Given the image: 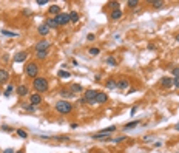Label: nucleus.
I'll list each match as a JSON object with an SVG mask.
<instances>
[{"instance_id": "39", "label": "nucleus", "mask_w": 179, "mask_h": 153, "mask_svg": "<svg viewBox=\"0 0 179 153\" xmlns=\"http://www.w3.org/2000/svg\"><path fill=\"white\" fill-rule=\"evenodd\" d=\"M3 153H16L13 150V148H6V150H3Z\"/></svg>"}, {"instance_id": "35", "label": "nucleus", "mask_w": 179, "mask_h": 153, "mask_svg": "<svg viewBox=\"0 0 179 153\" xmlns=\"http://www.w3.org/2000/svg\"><path fill=\"white\" fill-rule=\"evenodd\" d=\"M171 74H173L174 78H179V68H173V70H171Z\"/></svg>"}, {"instance_id": "15", "label": "nucleus", "mask_w": 179, "mask_h": 153, "mask_svg": "<svg viewBox=\"0 0 179 153\" xmlns=\"http://www.w3.org/2000/svg\"><path fill=\"white\" fill-rule=\"evenodd\" d=\"M48 13L49 14H53V16H59L60 13H62V11H60V6H57V5H53V6H49L48 8Z\"/></svg>"}, {"instance_id": "4", "label": "nucleus", "mask_w": 179, "mask_h": 153, "mask_svg": "<svg viewBox=\"0 0 179 153\" xmlns=\"http://www.w3.org/2000/svg\"><path fill=\"white\" fill-rule=\"evenodd\" d=\"M99 91L97 90H87L83 93V101L88 102V104H96V96Z\"/></svg>"}, {"instance_id": "16", "label": "nucleus", "mask_w": 179, "mask_h": 153, "mask_svg": "<svg viewBox=\"0 0 179 153\" xmlns=\"http://www.w3.org/2000/svg\"><path fill=\"white\" fill-rule=\"evenodd\" d=\"M17 94L19 96H26V94H28V87L26 85H19L17 87Z\"/></svg>"}, {"instance_id": "7", "label": "nucleus", "mask_w": 179, "mask_h": 153, "mask_svg": "<svg viewBox=\"0 0 179 153\" xmlns=\"http://www.w3.org/2000/svg\"><path fill=\"white\" fill-rule=\"evenodd\" d=\"M49 45H51V43H49L48 40H40V42H37V43H36V47H34V48H36V51H43V49L49 48Z\"/></svg>"}, {"instance_id": "20", "label": "nucleus", "mask_w": 179, "mask_h": 153, "mask_svg": "<svg viewBox=\"0 0 179 153\" xmlns=\"http://www.w3.org/2000/svg\"><path fill=\"white\" fill-rule=\"evenodd\" d=\"M49 54V49H43V51H36V57L37 59H45Z\"/></svg>"}, {"instance_id": "27", "label": "nucleus", "mask_w": 179, "mask_h": 153, "mask_svg": "<svg viewBox=\"0 0 179 153\" xmlns=\"http://www.w3.org/2000/svg\"><path fill=\"white\" fill-rule=\"evenodd\" d=\"M106 63H108V65H111V67H116V65H117L116 59H114V57H111V56H108V57H106Z\"/></svg>"}, {"instance_id": "31", "label": "nucleus", "mask_w": 179, "mask_h": 153, "mask_svg": "<svg viewBox=\"0 0 179 153\" xmlns=\"http://www.w3.org/2000/svg\"><path fill=\"white\" fill-rule=\"evenodd\" d=\"M23 108L25 110H28V112H34V110H36V107H34V105H31V104H23Z\"/></svg>"}, {"instance_id": "23", "label": "nucleus", "mask_w": 179, "mask_h": 153, "mask_svg": "<svg viewBox=\"0 0 179 153\" xmlns=\"http://www.w3.org/2000/svg\"><path fill=\"white\" fill-rule=\"evenodd\" d=\"M57 76H59V78H65V79H70V78H71V73H70V71H65V70H60L59 73H57Z\"/></svg>"}, {"instance_id": "37", "label": "nucleus", "mask_w": 179, "mask_h": 153, "mask_svg": "<svg viewBox=\"0 0 179 153\" xmlns=\"http://www.w3.org/2000/svg\"><path fill=\"white\" fill-rule=\"evenodd\" d=\"M173 85L176 87V88H179V78H174L173 79Z\"/></svg>"}, {"instance_id": "8", "label": "nucleus", "mask_w": 179, "mask_h": 153, "mask_svg": "<svg viewBox=\"0 0 179 153\" xmlns=\"http://www.w3.org/2000/svg\"><path fill=\"white\" fill-rule=\"evenodd\" d=\"M8 81H9V73L6 70H3V68H0V85L6 84Z\"/></svg>"}, {"instance_id": "24", "label": "nucleus", "mask_w": 179, "mask_h": 153, "mask_svg": "<svg viewBox=\"0 0 179 153\" xmlns=\"http://www.w3.org/2000/svg\"><path fill=\"white\" fill-rule=\"evenodd\" d=\"M45 23H47L49 28H57V26H59V25H57V22L54 20V17H53V19H48V20L45 22Z\"/></svg>"}, {"instance_id": "19", "label": "nucleus", "mask_w": 179, "mask_h": 153, "mask_svg": "<svg viewBox=\"0 0 179 153\" xmlns=\"http://www.w3.org/2000/svg\"><path fill=\"white\" fill-rule=\"evenodd\" d=\"M70 22H73V23H77L79 22V13L77 11H71L70 13Z\"/></svg>"}, {"instance_id": "17", "label": "nucleus", "mask_w": 179, "mask_h": 153, "mask_svg": "<svg viewBox=\"0 0 179 153\" xmlns=\"http://www.w3.org/2000/svg\"><path fill=\"white\" fill-rule=\"evenodd\" d=\"M60 96L63 98V101H67V99H71V98H74V94L71 93V91H68V90H62V91H60Z\"/></svg>"}, {"instance_id": "28", "label": "nucleus", "mask_w": 179, "mask_h": 153, "mask_svg": "<svg viewBox=\"0 0 179 153\" xmlns=\"http://www.w3.org/2000/svg\"><path fill=\"white\" fill-rule=\"evenodd\" d=\"M138 5H139L138 0H128V2H127V6H130V8H136Z\"/></svg>"}, {"instance_id": "13", "label": "nucleus", "mask_w": 179, "mask_h": 153, "mask_svg": "<svg viewBox=\"0 0 179 153\" xmlns=\"http://www.w3.org/2000/svg\"><path fill=\"white\" fill-rule=\"evenodd\" d=\"M161 85L164 87V88H170L171 85H173V79H170V78H162L161 79Z\"/></svg>"}, {"instance_id": "33", "label": "nucleus", "mask_w": 179, "mask_h": 153, "mask_svg": "<svg viewBox=\"0 0 179 153\" xmlns=\"http://www.w3.org/2000/svg\"><path fill=\"white\" fill-rule=\"evenodd\" d=\"M13 90H14V87H13V85H9V87H8V88H6V90H5V96H6V98H8V96H9V94H11V91H13Z\"/></svg>"}, {"instance_id": "46", "label": "nucleus", "mask_w": 179, "mask_h": 153, "mask_svg": "<svg viewBox=\"0 0 179 153\" xmlns=\"http://www.w3.org/2000/svg\"><path fill=\"white\" fill-rule=\"evenodd\" d=\"M0 93H2V91H0Z\"/></svg>"}, {"instance_id": "12", "label": "nucleus", "mask_w": 179, "mask_h": 153, "mask_svg": "<svg viewBox=\"0 0 179 153\" xmlns=\"http://www.w3.org/2000/svg\"><path fill=\"white\" fill-rule=\"evenodd\" d=\"M37 31H39L40 36H47V34L51 31V28H49L47 23H42V25H39V29H37Z\"/></svg>"}, {"instance_id": "3", "label": "nucleus", "mask_w": 179, "mask_h": 153, "mask_svg": "<svg viewBox=\"0 0 179 153\" xmlns=\"http://www.w3.org/2000/svg\"><path fill=\"white\" fill-rule=\"evenodd\" d=\"M37 73H39V65L36 62H29L28 65L25 67V74L28 76V78H37Z\"/></svg>"}, {"instance_id": "36", "label": "nucleus", "mask_w": 179, "mask_h": 153, "mask_svg": "<svg viewBox=\"0 0 179 153\" xmlns=\"http://www.w3.org/2000/svg\"><path fill=\"white\" fill-rule=\"evenodd\" d=\"M2 130H3V132H8V133H11V132H13V128H11V127H8V125H2Z\"/></svg>"}, {"instance_id": "38", "label": "nucleus", "mask_w": 179, "mask_h": 153, "mask_svg": "<svg viewBox=\"0 0 179 153\" xmlns=\"http://www.w3.org/2000/svg\"><path fill=\"white\" fill-rule=\"evenodd\" d=\"M48 0H37V5H47Z\"/></svg>"}, {"instance_id": "43", "label": "nucleus", "mask_w": 179, "mask_h": 153, "mask_svg": "<svg viewBox=\"0 0 179 153\" xmlns=\"http://www.w3.org/2000/svg\"><path fill=\"white\" fill-rule=\"evenodd\" d=\"M176 42H179V34H176Z\"/></svg>"}, {"instance_id": "45", "label": "nucleus", "mask_w": 179, "mask_h": 153, "mask_svg": "<svg viewBox=\"0 0 179 153\" xmlns=\"http://www.w3.org/2000/svg\"><path fill=\"white\" fill-rule=\"evenodd\" d=\"M99 153H104V152H99Z\"/></svg>"}, {"instance_id": "34", "label": "nucleus", "mask_w": 179, "mask_h": 153, "mask_svg": "<svg viewBox=\"0 0 179 153\" xmlns=\"http://www.w3.org/2000/svg\"><path fill=\"white\" fill-rule=\"evenodd\" d=\"M110 6L113 9H119V2H110Z\"/></svg>"}, {"instance_id": "5", "label": "nucleus", "mask_w": 179, "mask_h": 153, "mask_svg": "<svg viewBox=\"0 0 179 153\" xmlns=\"http://www.w3.org/2000/svg\"><path fill=\"white\" fill-rule=\"evenodd\" d=\"M54 20L57 22V25H59V26L70 23V13H60L59 16L54 17Z\"/></svg>"}, {"instance_id": "10", "label": "nucleus", "mask_w": 179, "mask_h": 153, "mask_svg": "<svg viewBox=\"0 0 179 153\" xmlns=\"http://www.w3.org/2000/svg\"><path fill=\"white\" fill-rule=\"evenodd\" d=\"M106 101H108V96H106V93H102V91H99L97 96H96V104H105Z\"/></svg>"}, {"instance_id": "22", "label": "nucleus", "mask_w": 179, "mask_h": 153, "mask_svg": "<svg viewBox=\"0 0 179 153\" xmlns=\"http://www.w3.org/2000/svg\"><path fill=\"white\" fill-rule=\"evenodd\" d=\"M82 91V85H79V84H73L71 85V93L76 94V93H81Z\"/></svg>"}, {"instance_id": "41", "label": "nucleus", "mask_w": 179, "mask_h": 153, "mask_svg": "<svg viewBox=\"0 0 179 153\" xmlns=\"http://www.w3.org/2000/svg\"><path fill=\"white\" fill-rule=\"evenodd\" d=\"M88 40H94V34H88Z\"/></svg>"}, {"instance_id": "30", "label": "nucleus", "mask_w": 179, "mask_h": 153, "mask_svg": "<svg viewBox=\"0 0 179 153\" xmlns=\"http://www.w3.org/2000/svg\"><path fill=\"white\" fill-rule=\"evenodd\" d=\"M99 53H100V49H99V48H90V54L91 56H97Z\"/></svg>"}, {"instance_id": "9", "label": "nucleus", "mask_w": 179, "mask_h": 153, "mask_svg": "<svg viewBox=\"0 0 179 153\" xmlns=\"http://www.w3.org/2000/svg\"><path fill=\"white\" fill-rule=\"evenodd\" d=\"M26 57H28V53H26V51H20V53H17V54L14 56V62H17V63L25 62Z\"/></svg>"}, {"instance_id": "44", "label": "nucleus", "mask_w": 179, "mask_h": 153, "mask_svg": "<svg viewBox=\"0 0 179 153\" xmlns=\"http://www.w3.org/2000/svg\"><path fill=\"white\" fill-rule=\"evenodd\" d=\"M16 153H25L23 150H19V152H16Z\"/></svg>"}, {"instance_id": "21", "label": "nucleus", "mask_w": 179, "mask_h": 153, "mask_svg": "<svg viewBox=\"0 0 179 153\" xmlns=\"http://www.w3.org/2000/svg\"><path fill=\"white\" fill-rule=\"evenodd\" d=\"M138 125H139V121H133V122H128V124H125L124 128H125V130H131V128H136Z\"/></svg>"}, {"instance_id": "32", "label": "nucleus", "mask_w": 179, "mask_h": 153, "mask_svg": "<svg viewBox=\"0 0 179 153\" xmlns=\"http://www.w3.org/2000/svg\"><path fill=\"white\" fill-rule=\"evenodd\" d=\"M17 135L20 138H28V133H26L25 130H17Z\"/></svg>"}, {"instance_id": "6", "label": "nucleus", "mask_w": 179, "mask_h": 153, "mask_svg": "<svg viewBox=\"0 0 179 153\" xmlns=\"http://www.w3.org/2000/svg\"><path fill=\"white\" fill-rule=\"evenodd\" d=\"M29 102H31V105H40L42 104V96L40 93H33L31 96H29Z\"/></svg>"}, {"instance_id": "26", "label": "nucleus", "mask_w": 179, "mask_h": 153, "mask_svg": "<svg viewBox=\"0 0 179 153\" xmlns=\"http://www.w3.org/2000/svg\"><path fill=\"white\" fill-rule=\"evenodd\" d=\"M3 34V36H8V37H17L19 34L17 33H13V31H6V29H3V31H0Z\"/></svg>"}, {"instance_id": "2", "label": "nucleus", "mask_w": 179, "mask_h": 153, "mask_svg": "<svg viewBox=\"0 0 179 153\" xmlns=\"http://www.w3.org/2000/svg\"><path fill=\"white\" fill-rule=\"evenodd\" d=\"M54 108H56V112H59L60 114H68L73 110V105H71L70 101H59Z\"/></svg>"}, {"instance_id": "42", "label": "nucleus", "mask_w": 179, "mask_h": 153, "mask_svg": "<svg viewBox=\"0 0 179 153\" xmlns=\"http://www.w3.org/2000/svg\"><path fill=\"white\" fill-rule=\"evenodd\" d=\"M174 130H176V132H179V122H178L176 125H174Z\"/></svg>"}, {"instance_id": "1", "label": "nucleus", "mask_w": 179, "mask_h": 153, "mask_svg": "<svg viewBox=\"0 0 179 153\" xmlns=\"http://www.w3.org/2000/svg\"><path fill=\"white\" fill-rule=\"evenodd\" d=\"M33 87L37 93H45L48 90V81L45 78H36L33 81Z\"/></svg>"}, {"instance_id": "40", "label": "nucleus", "mask_w": 179, "mask_h": 153, "mask_svg": "<svg viewBox=\"0 0 179 153\" xmlns=\"http://www.w3.org/2000/svg\"><path fill=\"white\" fill-rule=\"evenodd\" d=\"M136 112H138V107L134 105V107H133V108H131V116H133V114H134Z\"/></svg>"}, {"instance_id": "14", "label": "nucleus", "mask_w": 179, "mask_h": 153, "mask_svg": "<svg viewBox=\"0 0 179 153\" xmlns=\"http://www.w3.org/2000/svg\"><path fill=\"white\" fill-rule=\"evenodd\" d=\"M105 87L108 90H114V88H117V82L114 81L113 78H110V79H106V82H105Z\"/></svg>"}, {"instance_id": "29", "label": "nucleus", "mask_w": 179, "mask_h": 153, "mask_svg": "<svg viewBox=\"0 0 179 153\" xmlns=\"http://www.w3.org/2000/svg\"><path fill=\"white\" fill-rule=\"evenodd\" d=\"M125 139H127V136H117V138H114V139H111V142H122Z\"/></svg>"}, {"instance_id": "11", "label": "nucleus", "mask_w": 179, "mask_h": 153, "mask_svg": "<svg viewBox=\"0 0 179 153\" xmlns=\"http://www.w3.org/2000/svg\"><path fill=\"white\" fill-rule=\"evenodd\" d=\"M117 82V88H119V90H127L128 88V87H130V82H128L127 81V79H119V81H116Z\"/></svg>"}, {"instance_id": "25", "label": "nucleus", "mask_w": 179, "mask_h": 153, "mask_svg": "<svg viewBox=\"0 0 179 153\" xmlns=\"http://www.w3.org/2000/svg\"><path fill=\"white\" fill-rule=\"evenodd\" d=\"M151 5H153L154 8H164V6H165V3H164L162 0H153V2H151Z\"/></svg>"}, {"instance_id": "18", "label": "nucleus", "mask_w": 179, "mask_h": 153, "mask_svg": "<svg viewBox=\"0 0 179 153\" xmlns=\"http://www.w3.org/2000/svg\"><path fill=\"white\" fill-rule=\"evenodd\" d=\"M122 17V11L120 9H113L111 16H110V19H113V20H117V19Z\"/></svg>"}]
</instances>
